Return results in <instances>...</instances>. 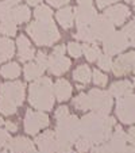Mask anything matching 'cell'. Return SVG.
<instances>
[{"label":"cell","mask_w":135,"mask_h":153,"mask_svg":"<svg viewBox=\"0 0 135 153\" xmlns=\"http://www.w3.org/2000/svg\"><path fill=\"white\" fill-rule=\"evenodd\" d=\"M115 126V119L104 113H89L80 119V137L92 144L108 141Z\"/></svg>","instance_id":"cell-1"},{"label":"cell","mask_w":135,"mask_h":153,"mask_svg":"<svg viewBox=\"0 0 135 153\" xmlns=\"http://www.w3.org/2000/svg\"><path fill=\"white\" fill-rule=\"evenodd\" d=\"M29 102L37 110H52L54 106V90L49 77H39L34 80L30 85Z\"/></svg>","instance_id":"cell-2"},{"label":"cell","mask_w":135,"mask_h":153,"mask_svg":"<svg viewBox=\"0 0 135 153\" xmlns=\"http://www.w3.org/2000/svg\"><path fill=\"white\" fill-rule=\"evenodd\" d=\"M27 33L39 46H50L60 39V31L53 19L35 20L27 26Z\"/></svg>","instance_id":"cell-3"},{"label":"cell","mask_w":135,"mask_h":153,"mask_svg":"<svg viewBox=\"0 0 135 153\" xmlns=\"http://www.w3.org/2000/svg\"><path fill=\"white\" fill-rule=\"evenodd\" d=\"M55 137L57 141L75 144L80 138V119L70 114L62 119H58L55 127Z\"/></svg>","instance_id":"cell-4"},{"label":"cell","mask_w":135,"mask_h":153,"mask_svg":"<svg viewBox=\"0 0 135 153\" xmlns=\"http://www.w3.org/2000/svg\"><path fill=\"white\" fill-rule=\"evenodd\" d=\"M0 99H4L16 107L22 106L24 100V84L22 81L0 84Z\"/></svg>","instance_id":"cell-5"},{"label":"cell","mask_w":135,"mask_h":153,"mask_svg":"<svg viewBox=\"0 0 135 153\" xmlns=\"http://www.w3.org/2000/svg\"><path fill=\"white\" fill-rule=\"evenodd\" d=\"M89 98V108L97 113H104L108 114L112 108V95L108 91H101V90H93L89 91L88 94Z\"/></svg>","instance_id":"cell-6"},{"label":"cell","mask_w":135,"mask_h":153,"mask_svg":"<svg viewBox=\"0 0 135 153\" xmlns=\"http://www.w3.org/2000/svg\"><path fill=\"white\" fill-rule=\"evenodd\" d=\"M88 27H89V31L92 34L93 39H95V42L96 41L104 42L107 38L111 37L115 33V25L112 23L111 20L107 19L104 15H97Z\"/></svg>","instance_id":"cell-7"},{"label":"cell","mask_w":135,"mask_h":153,"mask_svg":"<svg viewBox=\"0 0 135 153\" xmlns=\"http://www.w3.org/2000/svg\"><path fill=\"white\" fill-rule=\"evenodd\" d=\"M116 115L123 123H135V95L128 94L118 99L116 103Z\"/></svg>","instance_id":"cell-8"},{"label":"cell","mask_w":135,"mask_h":153,"mask_svg":"<svg viewBox=\"0 0 135 153\" xmlns=\"http://www.w3.org/2000/svg\"><path fill=\"white\" fill-rule=\"evenodd\" d=\"M50 123L49 117L43 111H32L27 110L24 117V130L27 134H37L41 129L47 127Z\"/></svg>","instance_id":"cell-9"},{"label":"cell","mask_w":135,"mask_h":153,"mask_svg":"<svg viewBox=\"0 0 135 153\" xmlns=\"http://www.w3.org/2000/svg\"><path fill=\"white\" fill-rule=\"evenodd\" d=\"M128 45H130V42L127 39V37L124 35V33L115 31L111 37H108L103 42V49L105 52V54L114 56V54H119L123 50H126L128 48Z\"/></svg>","instance_id":"cell-10"},{"label":"cell","mask_w":135,"mask_h":153,"mask_svg":"<svg viewBox=\"0 0 135 153\" xmlns=\"http://www.w3.org/2000/svg\"><path fill=\"white\" fill-rule=\"evenodd\" d=\"M112 72L115 76H124L135 69V52L126 53L123 56H119L112 62Z\"/></svg>","instance_id":"cell-11"},{"label":"cell","mask_w":135,"mask_h":153,"mask_svg":"<svg viewBox=\"0 0 135 153\" xmlns=\"http://www.w3.org/2000/svg\"><path fill=\"white\" fill-rule=\"evenodd\" d=\"M76 16V25L77 27H86L93 22L97 12H96L93 4H77L76 8H73Z\"/></svg>","instance_id":"cell-12"},{"label":"cell","mask_w":135,"mask_h":153,"mask_svg":"<svg viewBox=\"0 0 135 153\" xmlns=\"http://www.w3.org/2000/svg\"><path fill=\"white\" fill-rule=\"evenodd\" d=\"M35 142H37L41 152L55 153V149H57V137H55L54 130H47L43 134L38 136L35 138Z\"/></svg>","instance_id":"cell-13"},{"label":"cell","mask_w":135,"mask_h":153,"mask_svg":"<svg viewBox=\"0 0 135 153\" xmlns=\"http://www.w3.org/2000/svg\"><path fill=\"white\" fill-rule=\"evenodd\" d=\"M104 16L111 20L114 25H123L130 16V10L123 4H118L114 7H108L104 11Z\"/></svg>","instance_id":"cell-14"},{"label":"cell","mask_w":135,"mask_h":153,"mask_svg":"<svg viewBox=\"0 0 135 153\" xmlns=\"http://www.w3.org/2000/svg\"><path fill=\"white\" fill-rule=\"evenodd\" d=\"M70 68V60L66 58L65 56L62 57H55V56H50L49 64H47V69L50 73L54 76H61L62 73L68 72Z\"/></svg>","instance_id":"cell-15"},{"label":"cell","mask_w":135,"mask_h":153,"mask_svg":"<svg viewBox=\"0 0 135 153\" xmlns=\"http://www.w3.org/2000/svg\"><path fill=\"white\" fill-rule=\"evenodd\" d=\"M126 142H127V134L124 133L120 126H116L115 131H112V134L107 144H108L109 149L112 150V153H116V152H119L122 148L126 146Z\"/></svg>","instance_id":"cell-16"},{"label":"cell","mask_w":135,"mask_h":153,"mask_svg":"<svg viewBox=\"0 0 135 153\" xmlns=\"http://www.w3.org/2000/svg\"><path fill=\"white\" fill-rule=\"evenodd\" d=\"M18 45V56L20 61H30L35 57V50L31 48V43L24 35H20L16 41Z\"/></svg>","instance_id":"cell-17"},{"label":"cell","mask_w":135,"mask_h":153,"mask_svg":"<svg viewBox=\"0 0 135 153\" xmlns=\"http://www.w3.org/2000/svg\"><path fill=\"white\" fill-rule=\"evenodd\" d=\"M53 90H54V96L57 100L63 102L68 100L72 95V85L68 80L65 79H58L55 81V84L53 85Z\"/></svg>","instance_id":"cell-18"},{"label":"cell","mask_w":135,"mask_h":153,"mask_svg":"<svg viewBox=\"0 0 135 153\" xmlns=\"http://www.w3.org/2000/svg\"><path fill=\"white\" fill-rule=\"evenodd\" d=\"M58 23L63 27L65 30L73 27L75 25V12H73L72 7H65V8H61L60 11L55 14Z\"/></svg>","instance_id":"cell-19"},{"label":"cell","mask_w":135,"mask_h":153,"mask_svg":"<svg viewBox=\"0 0 135 153\" xmlns=\"http://www.w3.org/2000/svg\"><path fill=\"white\" fill-rule=\"evenodd\" d=\"M31 16V12H30L29 7L27 6H16V7H12L11 12H10V16L7 20H12L15 23H24L27 20L30 19Z\"/></svg>","instance_id":"cell-20"},{"label":"cell","mask_w":135,"mask_h":153,"mask_svg":"<svg viewBox=\"0 0 135 153\" xmlns=\"http://www.w3.org/2000/svg\"><path fill=\"white\" fill-rule=\"evenodd\" d=\"M131 92H132V83H130L128 80L116 81V83H114L111 85V88H109V94L116 96V98L126 96Z\"/></svg>","instance_id":"cell-21"},{"label":"cell","mask_w":135,"mask_h":153,"mask_svg":"<svg viewBox=\"0 0 135 153\" xmlns=\"http://www.w3.org/2000/svg\"><path fill=\"white\" fill-rule=\"evenodd\" d=\"M15 53V43L8 38H0V64L10 60Z\"/></svg>","instance_id":"cell-22"},{"label":"cell","mask_w":135,"mask_h":153,"mask_svg":"<svg viewBox=\"0 0 135 153\" xmlns=\"http://www.w3.org/2000/svg\"><path fill=\"white\" fill-rule=\"evenodd\" d=\"M73 79L84 85V84H88L89 81L92 80V72H91V69L86 65H80L73 72Z\"/></svg>","instance_id":"cell-23"},{"label":"cell","mask_w":135,"mask_h":153,"mask_svg":"<svg viewBox=\"0 0 135 153\" xmlns=\"http://www.w3.org/2000/svg\"><path fill=\"white\" fill-rule=\"evenodd\" d=\"M23 72H24V77H26V80L31 81V80H37V79H39L41 76L43 75L45 69H42L37 62H30L24 67Z\"/></svg>","instance_id":"cell-24"},{"label":"cell","mask_w":135,"mask_h":153,"mask_svg":"<svg viewBox=\"0 0 135 153\" xmlns=\"http://www.w3.org/2000/svg\"><path fill=\"white\" fill-rule=\"evenodd\" d=\"M0 75L4 79H15L20 75V67L16 62H10L0 69Z\"/></svg>","instance_id":"cell-25"},{"label":"cell","mask_w":135,"mask_h":153,"mask_svg":"<svg viewBox=\"0 0 135 153\" xmlns=\"http://www.w3.org/2000/svg\"><path fill=\"white\" fill-rule=\"evenodd\" d=\"M83 53L85 54L86 60L89 62H93V61H96L100 57V49L96 45H93V43H85V45H83Z\"/></svg>","instance_id":"cell-26"},{"label":"cell","mask_w":135,"mask_h":153,"mask_svg":"<svg viewBox=\"0 0 135 153\" xmlns=\"http://www.w3.org/2000/svg\"><path fill=\"white\" fill-rule=\"evenodd\" d=\"M34 16L37 20H49L53 16V11L50 7L45 6V4H39L34 11Z\"/></svg>","instance_id":"cell-27"},{"label":"cell","mask_w":135,"mask_h":153,"mask_svg":"<svg viewBox=\"0 0 135 153\" xmlns=\"http://www.w3.org/2000/svg\"><path fill=\"white\" fill-rule=\"evenodd\" d=\"M73 106L80 111H86V110H91L89 108V98L86 94H80L77 95L75 99H73Z\"/></svg>","instance_id":"cell-28"},{"label":"cell","mask_w":135,"mask_h":153,"mask_svg":"<svg viewBox=\"0 0 135 153\" xmlns=\"http://www.w3.org/2000/svg\"><path fill=\"white\" fill-rule=\"evenodd\" d=\"M0 33L7 37H14L16 34V23L12 20H3L0 23Z\"/></svg>","instance_id":"cell-29"},{"label":"cell","mask_w":135,"mask_h":153,"mask_svg":"<svg viewBox=\"0 0 135 153\" xmlns=\"http://www.w3.org/2000/svg\"><path fill=\"white\" fill-rule=\"evenodd\" d=\"M75 37L80 41H84L85 43H95V39H93L92 34L89 31V27H78L77 33L75 34Z\"/></svg>","instance_id":"cell-30"},{"label":"cell","mask_w":135,"mask_h":153,"mask_svg":"<svg viewBox=\"0 0 135 153\" xmlns=\"http://www.w3.org/2000/svg\"><path fill=\"white\" fill-rule=\"evenodd\" d=\"M18 107L15 104L10 103V102L4 100V99H0V113L4 114V115H12V114L16 113Z\"/></svg>","instance_id":"cell-31"},{"label":"cell","mask_w":135,"mask_h":153,"mask_svg":"<svg viewBox=\"0 0 135 153\" xmlns=\"http://www.w3.org/2000/svg\"><path fill=\"white\" fill-rule=\"evenodd\" d=\"M123 33L127 37V39H128L130 45L135 46V18H134V20H132L131 23H128L126 27H124Z\"/></svg>","instance_id":"cell-32"},{"label":"cell","mask_w":135,"mask_h":153,"mask_svg":"<svg viewBox=\"0 0 135 153\" xmlns=\"http://www.w3.org/2000/svg\"><path fill=\"white\" fill-rule=\"evenodd\" d=\"M97 62H99V67L101 68L103 71H111L112 68V58L111 56L108 54H100V57L97 58Z\"/></svg>","instance_id":"cell-33"},{"label":"cell","mask_w":135,"mask_h":153,"mask_svg":"<svg viewBox=\"0 0 135 153\" xmlns=\"http://www.w3.org/2000/svg\"><path fill=\"white\" fill-rule=\"evenodd\" d=\"M68 52L75 58H78L83 54V46L77 42H70V43H68Z\"/></svg>","instance_id":"cell-34"},{"label":"cell","mask_w":135,"mask_h":153,"mask_svg":"<svg viewBox=\"0 0 135 153\" xmlns=\"http://www.w3.org/2000/svg\"><path fill=\"white\" fill-rule=\"evenodd\" d=\"M92 80L96 85L104 87L107 84V76L104 75V73H101L100 71L96 69V71H93V73H92Z\"/></svg>","instance_id":"cell-35"},{"label":"cell","mask_w":135,"mask_h":153,"mask_svg":"<svg viewBox=\"0 0 135 153\" xmlns=\"http://www.w3.org/2000/svg\"><path fill=\"white\" fill-rule=\"evenodd\" d=\"M35 62L39 65L42 69H47V64H49V57H47L46 53L43 52H38L37 56H35Z\"/></svg>","instance_id":"cell-36"},{"label":"cell","mask_w":135,"mask_h":153,"mask_svg":"<svg viewBox=\"0 0 135 153\" xmlns=\"http://www.w3.org/2000/svg\"><path fill=\"white\" fill-rule=\"evenodd\" d=\"M75 144H76V149H77L78 152H81V153L89 150V149H91V146H92V142H89L88 140L83 138V137H81V138H78Z\"/></svg>","instance_id":"cell-37"},{"label":"cell","mask_w":135,"mask_h":153,"mask_svg":"<svg viewBox=\"0 0 135 153\" xmlns=\"http://www.w3.org/2000/svg\"><path fill=\"white\" fill-rule=\"evenodd\" d=\"M55 153H72V144L65 141H57Z\"/></svg>","instance_id":"cell-38"},{"label":"cell","mask_w":135,"mask_h":153,"mask_svg":"<svg viewBox=\"0 0 135 153\" xmlns=\"http://www.w3.org/2000/svg\"><path fill=\"white\" fill-rule=\"evenodd\" d=\"M11 8L8 4L4 1V3H0V20L3 22V20H7L10 16V12H11Z\"/></svg>","instance_id":"cell-39"},{"label":"cell","mask_w":135,"mask_h":153,"mask_svg":"<svg viewBox=\"0 0 135 153\" xmlns=\"http://www.w3.org/2000/svg\"><path fill=\"white\" fill-rule=\"evenodd\" d=\"M10 138H11V137H10L8 131H7V130H1V129H0V149H1V148H4V146H7Z\"/></svg>","instance_id":"cell-40"},{"label":"cell","mask_w":135,"mask_h":153,"mask_svg":"<svg viewBox=\"0 0 135 153\" xmlns=\"http://www.w3.org/2000/svg\"><path fill=\"white\" fill-rule=\"evenodd\" d=\"M69 115V108L68 107H60L57 111H55V119H62V118H65V117H68Z\"/></svg>","instance_id":"cell-41"},{"label":"cell","mask_w":135,"mask_h":153,"mask_svg":"<svg viewBox=\"0 0 135 153\" xmlns=\"http://www.w3.org/2000/svg\"><path fill=\"white\" fill-rule=\"evenodd\" d=\"M91 153H112V150L109 149L108 144H104V145H99V146L93 148L91 150Z\"/></svg>","instance_id":"cell-42"},{"label":"cell","mask_w":135,"mask_h":153,"mask_svg":"<svg viewBox=\"0 0 135 153\" xmlns=\"http://www.w3.org/2000/svg\"><path fill=\"white\" fill-rule=\"evenodd\" d=\"M52 56H55V57H62V56H65V45H60V46L54 48Z\"/></svg>","instance_id":"cell-43"},{"label":"cell","mask_w":135,"mask_h":153,"mask_svg":"<svg viewBox=\"0 0 135 153\" xmlns=\"http://www.w3.org/2000/svg\"><path fill=\"white\" fill-rule=\"evenodd\" d=\"M115 1H119V0H96L99 8H105V7L111 6V4L115 3Z\"/></svg>","instance_id":"cell-44"},{"label":"cell","mask_w":135,"mask_h":153,"mask_svg":"<svg viewBox=\"0 0 135 153\" xmlns=\"http://www.w3.org/2000/svg\"><path fill=\"white\" fill-rule=\"evenodd\" d=\"M46 1L50 4V6H54V7H62V6H65V4L69 3L70 0H46Z\"/></svg>","instance_id":"cell-45"},{"label":"cell","mask_w":135,"mask_h":153,"mask_svg":"<svg viewBox=\"0 0 135 153\" xmlns=\"http://www.w3.org/2000/svg\"><path fill=\"white\" fill-rule=\"evenodd\" d=\"M127 141H130L132 145H135V127H131L127 134Z\"/></svg>","instance_id":"cell-46"},{"label":"cell","mask_w":135,"mask_h":153,"mask_svg":"<svg viewBox=\"0 0 135 153\" xmlns=\"http://www.w3.org/2000/svg\"><path fill=\"white\" fill-rule=\"evenodd\" d=\"M116 153H135V148H134V145L132 146H124V148H122L119 152H116Z\"/></svg>","instance_id":"cell-47"},{"label":"cell","mask_w":135,"mask_h":153,"mask_svg":"<svg viewBox=\"0 0 135 153\" xmlns=\"http://www.w3.org/2000/svg\"><path fill=\"white\" fill-rule=\"evenodd\" d=\"M6 127H7V131H11V133L18 130V126L15 123H12V122H6Z\"/></svg>","instance_id":"cell-48"},{"label":"cell","mask_w":135,"mask_h":153,"mask_svg":"<svg viewBox=\"0 0 135 153\" xmlns=\"http://www.w3.org/2000/svg\"><path fill=\"white\" fill-rule=\"evenodd\" d=\"M20 0H6V3L8 4L10 7H16L18 4H19Z\"/></svg>","instance_id":"cell-49"},{"label":"cell","mask_w":135,"mask_h":153,"mask_svg":"<svg viewBox=\"0 0 135 153\" xmlns=\"http://www.w3.org/2000/svg\"><path fill=\"white\" fill-rule=\"evenodd\" d=\"M41 1H42V0H27V4H29V6H39Z\"/></svg>","instance_id":"cell-50"},{"label":"cell","mask_w":135,"mask_h":153,"mask_svg":"<svg viewBox=\"0 0 135 153\" xmlns=\"http://www.w3.org/2000/svg\"><path fill=\"white\" fill-rule=\"evenodd\" d=\"M77 4H93V0H77Z\"/></svg>","instance_id":"cell-51"},{"label":"cell","mask_w":135,"mask_h":153,"mask_svg":"<svg viewBox=\"0 0 135 153\" xmlns=\"http://www.w3.org/2000/svg\"><path fill=\"white\" fill-rule=\"evenodd\" d=\"M8 153H39V152H37L35 149H31V150H23V152H8Z\"/></svg>","instance_id":"cell-52"},{"label":"cell","mask_w":135,"mask_h":153,"mask_svg":"<svg viewBox=\"0 0 135 153\" xmlns=\"http://www.w3.org/2000/svg\"><path fill=\"white\" fill-rule=\"evenodd\" d=\"M4 123V121H3V119H1V117H0V126H1V125H3Z\"/></svg>","instance_id":"cell-53"},{"label":"cell","mask_w":135,"mask_h":153,"mask_svg":"<svg viewBox=\"0 0 135 153\" xmlns=\"http://www.w3.org/2000/svg\"><path fill=\"white\" fill-rule=\"evenodd\" d=\"M132 85H135V69H134V83H132Z\"/></svg>","instance_id":"cell-54"},{"label":"cell","mask_w":135,"mask_h":153,"mask_svg":"<svg viewBox=\"0 0 135 153\" xmlns=\"http://www.w3.org/2000/svg\"><path fill=\"white\" fill-rule=\"evenodd\" d=\"M0 153H8V152H7V150H1V152H0Z\"/></svg>","instance_id":"cell-55"},{"label":"cell","mask_w":135,"mask_h":153,"mask_svg":"<svg viewBox=\"0 0 135 153\" xmlns=\"http://www.w3.org/2000/svg\"><path fill=\"white\" fill-rule=\"evenodd\" d=\"M132 3H134V7H135V0H132Z\"/></svg>","instance_id":"cell-56"},{"label":"cell","mask_w":135,"mask_h":153,"mask_svg":"<svg viewBox=\"0 0 135 153\" xmlns=\"http://www.w3.org/2000/svg\"><path fill=\"white\" fill-rule=\"evenodd\" d=\"M39 153H46V152H39Z\"/></svg>","instance_id":"cell-57"},{"label":"cell","mask_w":135,"mask_h":153,"mask_svg":"<svg viewBox=\"0 0 135 153\" xmlns=\"http://www.w3.org/2000/svg\"><path fill=\"white\" fill-rule=\"evenodd\" d=\"M127 1H132V0H127Z\"/></svg>","instance_id":"cell-58"},{"label":"cell","mask_w":135,"mask_h":153,"mask_svg":"<svg viewBox=\"0 0 135 153\" xmlns=\"http://www.w3.org/2000/svg\"><path fill=\"white\" fill-rule=\"evenodd\" d=\"M77 153H81V152H77Z\"/></svg>","instance_id":"cell-59"}]
</instances>
